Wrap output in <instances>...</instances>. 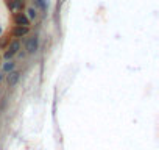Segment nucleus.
Wrapping results in <instances>:
<instances>
[{"instance_id":"1a4fd4ad","label":"nucleus","mask_w":159,"mask_h":150,"mask_svg":"<svg viewBox=\"0 0 159 150\" xmlns=\"http://www.w3.org/2000/svg\"><path fill=\"white\" fill-rule=\"evenodd\" d=\"M7 42H10V38H5L0 41V49H7Z\"/></svg>"},{"instance_id":"39448f33","label":"nucleus","mask_w":159,"mask_h":150,"mask_svg":"<svg viewBox=\"0 0 159 150\" xmlns=\"http://www.w3.org/2000/svg\"><path fill=\"white\" fill-rule=\"evenodd\" d=\"M19 78H20V72L19 70H11L10 73H8V78H7V82H8V86H16V83L19 82Z\"/></svg>"},{"instance_id":"423d86ee","label":"nucleus","mask_w":159,"mask_h":150,"mask_svg":"<svg viewBox=\"0 0 159 150\" xmlns=\"http://www.w3.org/2000/svg\"><path fill=\"white\" fill-rule=\"evenodd\" d=\"M16 69V63H13L11 59H8L5 64H3V72H7V73H10L11 70H14Z\"/></svg>"},{"instance_id":"20e7f679","label":"nucleus","mask_w":159,"mask_h":150,"mask_svg":"<svg viewBox=\"0 0 159 150\" xmlns=\"http://www.w3.org/2000/svg\"><path fill=\"white\" fill-rule=\"evenodd\" d=\"M14 24L16 25H22V27H30V19L27 17L25 13H17L14 16Z\"/></svg>"},{"instance_id":"9b49d317","label":"nucleus","mask_w":159,"mask_h":150,"mask_svg":"<svg viewBox=\"0 0 159 150\" xmlns=\"http://www.w3.org/2000/svg\"><path fill=\"white\" fill-rule=\"evenodd\" d=\"M2 80H3V73L0 72V83H2Z\"/></svg>"},{"instance_id":"f03ea898","label":"nucleus","mask_w":159,"mask_h":150,"mask_svg":"<svg viewBox=\"0 0 159 150\" xmlns=\"http://www.w3.org/2000/svg\"><path fill=\"white\" fill-rule=\"evenodd\" d=\"M28 33H30V27H22V25H14V28L11 30V35H13L14 39L25 38Z\"/></svg>"},{"instance_id":"6e6552de","label":"nucleus","mask_w":159,"mask_h":150,"mask_svg":"<svg viewBox=\"0 0 159 150\" xmlns=\"http://www.w3.org/2000/svg\"><path fill=\"white\" fill-rule=\"evenodd\" d=\"M34 3L41 11H44V13L47 11V0H34Z\"/></svg>"},{"instance_id":"9d476101","label":"nucleus","mask_w":159,"mask_h":150,"mask_svg":"<svg viewBox=\"0 0 159 150\" xmlns=\"http://www.w3.org/2000/svg\"><path fill=\"white\" fill-rule=\"evenodd\" d=\"M13 2H14V3H16V5L19 7V8H22V7H24V2H25V0H13Z\"/></svg>"},{"instance_id":"f257e3e1","label":"nucleus","mask_w":159,"mask_h":150,"mask_svg":"<svg viewBox=\"0 0 159 150\" xmlns=\"http://www.w3.org/2000/svg\"><path fill=\"white\" fill-rule=\"evenodd\" d=\"M19 50H20V42H19V39H13V41H10V44L7 45L5 53H3V58H5L7 61H8V59H13V56L17 55Z\"/></svg>"},{"instance_id":"0eeeda50","label":"nucleus","mask_w":159,"mask_h":150,"mask_svg":"<svg viewBox=\"0 0 159 150\" xmlns=\"http://www.w3.org/2000/svg\"><path fill=\"white\" fill-rule=\"evenodd\" d=\"M27 17H28L30 21H34V19L38 17V11H36V8H27Z\"/></svg>"},{"instance_id":"f8f14e48","label":"nucleus","mask_w":159,"mask_h":150,"mask_svg":"<svg viewBox=\"0 0 159 150\" xmlns=\"http://www.w3.org/2000/svg\"><path fill=\"white\" fill-rule=\"evenodd\" d=\"M0 35H2V27H0Z\"/></svg>"},{"instance_id":"7ed1b4c3","label":"nucleus","mask_w":159,"mask_h":150,"mask_svg":"<svg viewBox=\"0 0 159 150\" xmlns=\"http://www.w3.org/2000/svg\"><path fill=\"white\" fill-rule=\"evenodd\" d=\"M38 47H39V38H38L36 35L27 39V42H25V50H27L28 53H34V52L38 50Z\"/></svg>"}]
</instances>
